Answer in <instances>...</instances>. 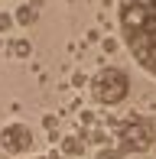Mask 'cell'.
<instances>
[{"mask_svg":"<svg viewBox=\"0 0 156 159\" xmlns=\"http://www.w3.org/2000/svg\"><path fill=\"white\" fill-rule=\"evenodd\" d=\"M39 159H65V156H39Z\"/></svg>","mask_w":156,"mask_h":159,"instance_id":"4fadbf2b","label":"cell"},{"mask_svg":"<svg viewBox=\"0 0 156 159\" xmlns=\"http://www.w3.org/2000/svg\"><path fill=\"white\" fill-rule=\"evenodd\" d=\"M117 49V39H104V52H114Z\"/></svg>","mask_w":156,"mask_h":159,"instance_id":"7c38bea8","label":"cell"},{"mask_svg":"<svg viewBox=\"0 0 156 159\" xmlns=\"http://www.w3.org/2000/svg\"><path fill=\"white\" fill-rule=\"evenodd\" d=\"M7 52H10L13 59H26V55L33 52V42H30V39H10V46H7Z\"/></svg>","mask_w":156,"mask_h":159,"instance_id":"52a82bcc","label":"cell"},{"mask_svg":"<svg viewBox=\"0 0 156 159\" xmlns=\"http://www.w3.org/2000/svg\"><path fill=\"white\" fill-rule=\"evenodd\" d=\"M0 146H3L7 153H13V156L30 153L33 149V130L26 124H7L0 130Z\"/></svg>","mask_w":156,"mask_h":159,"instance_id":"277c9868","label":"cell"},{"mask_svg":"<svg viewBox=\"0 0 156 159\" xmlns=\"http://www.w3.org/2000/svg\"><path fill=\"white\" fill-rule=\"evenodd\" d=\"M117 23L137 65L156 78V0H120Z\"/></svg>","mask_w":156,"mask_h":159,"instance_id":"6da1fadb","label":"cell"},{"mask_svg":"<svg viewBox=\"0 0 156 159\" xmlns=\"http://www.w3.org/2000/svg\"><path fill=\"white\" fill-rule=\"evenodd\" d=\"M98 159H124V153H120V149H111V146H101L98 149Z\"/></svg>","mask_w":156,"mask_h":159,"instance_id":"ba28073f","label":"cell"},{"mask_svg":"<svg viewBox=\"0 0 156 159\" xmlns=\"http://www.w3.org/2000/svg\"><path fill=\"white\" fill-rule=\"evenodd\" d=\"M85 146H88V136L85 133H68L65 140H62V156L65 159H81Z\"/></svg>","mask_w":156,"mask_h":159,"instance_id":"5b68a950","label":"cell"},{"mask_svg":"<svg viewBox=\"0 0 156 159\" xmlns=\"http://www.w3.org/2000/svg\"><path fill=\"white\" fill-rule=\"evenodd\" d=\"M36 16H39V13H36V7H33V3H20L16 13H13V20H16L20 26H33V23H36Z\"/></svg>","mask_w":156,"mask_h":159,"instance_id":"8992f818","label":"cell"},{"mask_svg":"<svg viewBox=\"0 0 156 159\" xmlns=\"http://www.w3.org/2000/svg\"><path fill=\"white\" fill-rule=\"evenodd\" d=\"M91 140H94V143H98V146H108V133H104V130H101V127H98V130H94V133H91Z\"/></svg>","mask_w":156,"mask_h":159,"instance_id":"9c48e42d","label":"cell"},{"mask_svg":"<svg viewBox=\"0 0 156 159\" xmlns=\"http://www.w3.org/2000/svg\"><path fill=\"white\" fill-rule=\"evenodd\" d=\"M42 127H46V130H55V127H59V120H55V117H49V114H46V117H42Z\"/></svg>","mask_w":156,"mask_h":159,"instance_id":"8fae6325","label":"cell"},{"mask_svg":"<svg viewBox=\"0 0 156 159\" xmlns=\"http://www.w3.org/2000/svg\"><path fill=\"white\" fill-rule=\"evenodd\" d=\"M117 149L120 153H143L153 146V120L146 114H127V120H117Z\"/></svg>","mask_w":156,"mask_h":159,"instance_id":"7a4b0ae2","label":"cell"},{"mask_svg":"<svg viewBox=\"0 0 156 159\" xmlns=\"http://www.w3.org/2000/svg\"><path fill=\"white\" fill-rule=\"evenodd\" d=\"M88 84H91V98H94L98 104H108V107L127 101V94H130V78H127V71L114 68V65L98 68Z\"/></svg>","mask_w":156,"mask_h":159,"instance_id":"3957f363","label":"cell"},{"mask_svg":"<svg viewBox=\"0 0 156 159\" xmlns=\"http://www.w3.org/2000/svg\"><path fill=\"white\" fill-rule=\"evenodd\" d=\"M10 26H13V16H10V13H3V10H0V33H7Z\"/></svg>","mask_w":156,"mask_h":159,"instance_id":"30bf717a","label":"cell"}]
</instances>
